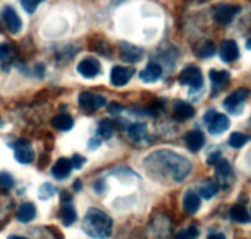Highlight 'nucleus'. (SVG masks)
I'll return each mask as SVG.
<instances>
[{
    "label": "nucleus",
    "instance_id": "nucleus-1",
    "mask_svg": "<svg viewBox=\"0 0 251 239\" xmlns=\"http://www.w3.org/2000/svg\"><path fill=\"white\" fill-rule=\"evenodd\" d=\"M144 163L154 173L168 176L174 182L185 181L191 172V162L181 155L169 150H158L150 154Z\"/></svg>",
    "mask_w": 251,
    "mask_h": 239
},
{
    "label": "nucleus",
    "instance_id": "nucleus-2",
    "mask_svg": "<svg viewBox=\"0 0 251 239\" xmlns=\"http://www.w3.org/2000/svg\"><path fill=\"white\" fill-rule=\"evenodd\" d=\"M82 230L92 238L108 239L112 236L113 221L104 211L90 209L82 221Z\"/></svg>",
    "mask_w": 251,
    "mask_h": 239
},
{
    "label": "nucleus",
    "instance_id": "nucleus-3",
    "mask_svg": "<svg viewBox=\"0 0 251 239\" xmlns=\"http://www.w3.org/2000/svg\"><path fill=\"white\" fill-rule=\"evenodd\" d=\"M179 82L180 85L190 86L193 90L198 91L203 86V76L198 66L189 65L184 69L179 75Z\"/></svg>",
    "mask_w": 251,
    "mask_h": 239
},
{
    "label": "nucleus",
    "instance_id": "nucleus-4",
    "mask_svg": "<svg viewBox=\"0 0 251 239\" xmlns=\"http://www.w3.org/2000/svg\"><path fill=\"white\" fill-rule=\"evenodd\" d=\"M240 12V6L233 4H220L213 10V19L220 25H228Z\"/></svg>",
    "mask_w": 251,
    "mask_h": 239
},
{
    "label": "nucleus",
    "instance_id": "nucleus-5",
    "mask_svg": "<svg viewBox=\"0 0 251 239\" xmlns=\"http://www.w3.org/2000/svg\"><path fill=\"white\" fill-rule=\"evenodd\" d=\"M12 149L15 151V159L22 164H29L33 162L34 159V152L32 150L31 144L27 140H17L14 145Z\"/></svg>",
    "mask_w": 251,
    "mask_h": 239
},
{
    "label": "nucleus",
    "instance_id": "nucleus-6",
    "mask_svg": "<svg viewBox=\"0 0 251 239\" xmlns=\"http://www.w3.org/2000/svg\"><path fill=\"white\" fill-rule=\"evenodd\" d=\"M102 70L100 63L96 58L92 56H87V58L82 59L77 65V71L80 75H82L86 79H93L98 76Z\"/></svg>",
    "mask_w": 251,
    "mask_h": 239
},
{
    "label": "nucleus",
    "instance_id": "nucleus-7",
    "mask_svg": "<svg viewBox=\"0 0 251 239\" xmlns=\"http://www.w3.org/2000/svg\"><path fill=\"white\" fill-rule=\"evenodd\" d=\"M78 105L88 112L97 110L105 105V98L100 95H92L90 92H81L78 96Z\"/></svg>",
    "mask_w": 251,
    "mask_h": 239
},
{
    "label": "nucleus",
    "instance_id": "nucleus-8",
    "mask_svg": "<svg viewBox=\"0 0 251 239\" xmlns=\"http://www.w3.org/2000/svg\"><path fill=\"white\" fill-rule=\"evenodd\" d=\"M135 70L131 68H125V66H114L110 71V82L113 86L122 87L125 86L130 81V79L134 76Z\"/></svg>",
    "mask_w": 251,
    "mask_h": 239
},
{
    "label": "nucleus",
    "instance_id": "nucleus-9",
    "mask_svg": "<svg viewBox=\"0 0 251 239\" xmlns=\"http://www.w3.org/2000/svg\"><path fill=\"white\" fill-rule=\"evenodd\" d=\"M119 49L120 58L127 63H139L144 56V51L141 48L131 43H127V42H122Z\"/></svg>",
    "mask_w": 251,
    "mask_h": 239
},
{
    "label": "nucleus",
    "instance_id": "nucleus-10",
    "mask_svg": "<svg viewBox=\"0 0 251 239\" xmlns=\"http://www.w3.org/2000/svg\"><path fill=\"white\" fill-rule=\"evenodd\" d=\"M2 20H4L7 29H9L12 34H16L21 31L22 21L21 19H20L19 14L16 12V10L12 6L4 7V10H2Z\"/></svg>",
    "mask_w": 251,
    "mask_h": 239
},
{
    "label": "nucleus",
    "instance_id": "nucleus-11",
    "mask_svg": "<svg viewBox=\"0 0 251 239\" xmlns=\"http://www.w3.org/2000/svg\"><path fill=\"white\" fill-rule=\"evenodd\" d=\"M250 96V91L248 88H238L233 93H230L227 98L225 100L223 105L229 110L230 113H235V109L239 108L243 103L247 101V98Z\"/></svg>",
    "mask_w": 251,
    "mask_h": 239
},
{
    "label": "nucleus",
    "instance_id": "nucleus-12",
    "mask_svg": "<svg viewBox=\"0 0 251 239\" xmlns=\"http://www.w3.org/2000/svg\"><path fill=\"white\" fill-rule=\"evenodd\" d=\"M220 55L225 63H232L239 58V47L233 39H227L221 44Z\"/></svg>",
    "mask_w": 251,
    "mask_h": 239
},
{
    "label": "nucleus",
    "instance_id": "nucleus-13",
    "mask_svg": "<svg viewBox=\"0 0 251 239\" xmlns=\"http://www.w3.org/2000/svg\"><path fill=\"white\" fill-rule=\"evenodd\" d=\"M208 125V132L212 135H218L225 133L226 130H228L230 125V120L227 115L220 114V113H216L213 115L212 119L207 123Z\"/></svg>",
    "mask_w": 251,
    "mask_h": 239
},
{
    "label": "nucleus",
    "instance_id": "nucleus-14",
    "mask_svg": "<svg viewBox=\"0 0 251 239\" xmlns=\"http://www.w3.org/2000/svg\"><path fill=\"white\" fill-rule=\"evenodd\" d=\"M71 169H73V166H71L70 159H66V157H61L55 162V164L51 168V174L55 179L61 181V179L68 178L69 174L71 173Z\"/></svg>",
    "mask_w": 251,
    "mask_h": 239
},
{
    "label": "nucleus",
    "instance_id": "nucleus-15",
    "mask_svg": "<svg viewBox=\"0 0 251 239\" xmlns=\"http://www.w3.org/2000/svg\"><path fill=\"white\" fill-rule=\"evenodd\" d=\"M185 144L188 149L193 152L200 151L205 145V135L200 130H193L185 135Z\"/></svg>",
    "mask_w": 251,
    "mask_h": 239
},
{
    "label": "nucleus",
    "instance_id": "nucleus-16",
    "mask_svg": "<svg viewBox=\"0 0 251 239\" xmlns=\"http://www.w3.org/2000/svg\"><path fill=\"white\" fill-rule=\"evenodd\" d=\"M163 74V69H162L161 65H158L157 63H150L144 70L140 73V79L141 81L147 83L156 82L159 78Z\"/></svg>",
    "mask_w": 251,
    "mask_h": 239
},
{
    "label": "nucleus",
    "instance_id": "nucleus-17",
    "mask_svg": "<svg viewBox=\"0 0 251 239\" xmlns=\"http://www.w3.org/2000/svg\"><path fill=\"white\" fill-rule=\"evenodd\" d=\"M201 206V198L195 191H186L183 199V209L189 215H195Z\"/></svg>",
    "mask_w": 251,
    "mask_h": 239
},
{
    "label": "nucleus",
    "instance_id": "nucleus-18",
    "mask_svg": "<svg viewBox=\"0 0 251 239\" xmlns=\"http://www.w3.org/2000/svg\"><path fill=\"white\" fill-rule=\"evenodd\" d=\"M36 206L32 203H24L22 205H20L19 210H17L16 218L22 223H28L31 221L34 220L36 217Z\"/></svg>",
    "mask_w": 251,
    "mask_h": 239
},
{
    "label": "nucleus",
    "instance_id": "nucleus-19",
    "mask_svg": "<svg viewBox=\"0 0 251 239\" xmlns=\"http://www.w3.org/2000/svg\"><path fill=\"white\" fill-rule=\"evenodd\" d=\"M173 113L179 119H190L195 115V109L193 106L184 101H176L173 106Z\"/></svg>",
    "mask_w": 251,
    "mask_h": 239
},
{
    "label": "nucleus",
    "instance_id": "nucleus-20",
    "mask_svg": "<svg viewBox=\"0 0 251 239\" xmlns=\"http://www.w3.org/2000/svg\"><path fill=\"white\" fill-rule=\"evenodd\" d=\"M60 217L66 227H69V226L74 225L76 222V220H77V213H76L75 208H74L70 201L64 203L63 208L60 210Z\"/></svg>",
    "mask_w": 251,
    "mask_h": 239
},
{
    "label": "nucleus",
    "instance_id": "nucleus-21",
    "mask_svg": "<svg viewBox=\"0 0 251 239\" xmlns=\"http://www.w3.org/2000/svg\"><path fill=\"white\" fill-rule=\"evenodd\" d=\"M229 216L233 221L238 223H250L251 217L247 209L243 205H234L229 210Z\"/></svg>",
    "mask_w": 251,
    "mask_h": 239
},
{
    "label": "nucleus",
    "instance_id": "nucleus-22",
    "mask_svg": "<svg viewBox=\"0 0 251 239\" xmlns=\"http://www.w3.org/2000/svg\"><path fill=\"white\" fill-rule=\"evenodd\" d=\"M51 125L60 132H69L74 127V119L69 114H59L51 119Z\"/></svg>",
    "mask_w": 251,
    "mask_h": 239
},
{
    "label": "nucleus",
    "instance_id": "nucleus-23",
    "mask_svg": "<svg viewBox=\"0 0 251 239\" xmlns=\"http://www.w3.org/2000/svg\"><path fill=\"white\" fill-rule=\"evenodd\" d=\"M115 132V127L113 124L112 120L103 119L102 122L98 124V134L104 139H110Z\"/></svg>",
    "mask_w": 251,
    "mask_h": 239
},
{
    "label": "nucleus",
    "instance_id": "nucleus-24",
    "mask_svg": "<svg viewBox=\"0 0 251 239\" xmlns=\"http://www.w3.org/2000/svg\"><path fill=\"white\" fill-rule=\"evenodd\" d=\"M210 79L212 81L213 85L216 86H221L225 85L229 81L230 75L228 71L226 70H211L210 71Z\"/></svg>",
    "mask_w": 251,
    "mask_h": 239
},
{
    "label": "nucleus",
    "instance_id": "nucleus-25",
    "mask_svg": "<svg viewBox=\"0 0 251 239\" xmlns=\"http://www.w3.org/2000/svg\"><path fill=\"white\" fill-rule=\"evenodd\" d=\"M127 132H129L130 137H131L132 140H135V141H139V140L144 139L145 137V135H146V133H147V128L145 124L136 123V124L130 125L129 129H127Z\"/></svg>",
    "mask_w": 251,
    "mask_h": 239
},
{
    "label": "nucleus",
    "instance_id": "nucleus-26",
    "mask_svg": "<svg viewBox=\"0 0 251 239\" xmlns=\"http://www.w3.org/2000/svg\"><path fill=\"white\" fill-rule=\"evenodd\" d=\"M217 191H218L217 184L213 183V182H206V183H203L202 186H201L200 196H202V198L206 199V200H210V199H212L213 196L217 194Z\"/></svg>",
    "mask_w": 251,
    "mask_h": 239
},
{
    "label": "nucleus",
    "instance_id": "nucleus-27",
    "mask_svg": "<svg viewBox=\"0 0 251 239\" xmlns=\"http://www.w3.org/2000/svg\"><path fill=\"white\" fill-rule=\"evenodd\" d=\"M229 145L233 149H240L248 142V136L243 133H233L229 136Z\"/></svg>",
    "mask_w": 251,
    "mask_h": 239
},
{
    "label": "nucleus",
    "instance_id": "nucleus-28",
    "mask_svg": "<svg viewBox=\"0 0 251 239\" xmlns=\"http://www.w3.org/2000/svg\"><path fill=\"white\" fill-rule=\"evenodd\" d=\"M215 167H216V173H217V176L223 177V178H226V177H228L230 173H232V168H230V164L227 159H221L220 161L216 163Z\"/></svg>",
    "mask_w": 251,
    "mask_h": 239
},
{
    "label": "nucleus",
    "instance_id": "nucleus-29",
    "mask_svg": "<svg viewBox=\"0 0 251 239\" xmlns=\"http://www.w3.org/2000/svg\"><path fill=\"white\" fill-rule=\"evenodd\" d=\"M199 230L195 226H191V227L185 228V230H181L180 232L176 233V239H198L199 237Z\"/></svg>",
    "mask_w": 251,
    "mask_h": 239
},
{
    "label": "nucleus",
    "instance_id": "nucleus-30",
    "mask_svg": "<svg viewBox=\"0 0 251 239\" xmlns=\"http://www.w3.org/2000/svg\"><path fill=\"white\" fill-rule=\"evenodd\" d=\"M55 188L53 186V184L50 183H44L42 184V186L38 190V195L41 200H47V199L51 198V196L55 194Z\"/></svg>",
    "mask_w": 251,
    "mask_h": 239
},
{
    "label": "nucleus",
    "instance_id": "nucleus-31",
    "mask_svg": "<svg viewBox=\"0 0 251 239\" xmlns=\"http://www.w3.org/2000/svg\"><path fill=\"white\" fill-rule=\"evenodd\" d=\"M215 53H216L215 44H213L212 42H206V43L201 47L200 51H199V56L203 59L211 58L212 55H215Z\"/></svg>",
    "mask_w": 251,
    "mask_h": 239
},
{
    "label": "nucleus",
    "instance_id": "nucleus-32",
    "mask_svg": "<svg viewBox=\"0 0 251 239\" xmlns=\"http://www.w3.org/2000/svg\"><path fill=\"white\" fill-rule=\"evenodd\" d=\"M43 1H46V0H20L22 7H24V10L27 14H33L37 10V7L39 6V4Z\"/></svg>",
    "mask_w": 251,
    "mask_h": 239
},
{
    "label": "nucleus",
    "instance_id": "nucleus-33",
    "mask_svg": "<svg viewBox=\"0 0 251 239\" xmlns=\"http://www.w3.org/2000/svg\"><path fill=\"white\" fill-rule=\"evenodd\" d=\"M0 186L4 189H10L14 186V179L7 172H1L0 173Z\"/></svg>",
    "mask_w": 251,
    "mask_h": 239
},
{
    "label": "nucleus",
    "instance_id": "nucleus-34",
    "mask_svg": "<svg viewBox=\"0 0 251 239\" xmlns=\"http://www.w3.org/2000/svg\"><path fill=\"white\" fill-rule=\"evenodd\" d=\"M70 161H71V166H73V168H76V169H81L83 164L86 163V159L83 156H81V155H74L73 159H71Z\"/></svg>",
    "mask_w": 251,
    "mask_h": 239
},
{
    "label": "nucleus",
    "instance_id": "nucleus-35",
    "mask_svg": "<svg viewBox=\"0 0 251 239\" xmlns=\"http://www.w3.org/2000/svg\"><path fill=\"white\" fill-rule=\"evenodd\" d=\"M10 53H11V48H10L9 44L6 43L0 44V61L6 59L7 56L10 55Z\"/></svg>",
    "mask_w": 251,
    "mask_h": 239
},
{
    "label": "nucleus",
    "instance_id": "nucleus-36",
    "mask_svg": "<svg viewBox=\"0 0 251 239\" xmlns=\"http://www.w3.org/2000/svg\"><path fill=\"white\" fill-rule=\"evenodd\" d=\"M220 159H221V152H213V154H211L210 156H208L207 163L211 164V166H216V163H217Z\"/></svg>",
    "mask_w": 251,
    "mask_h": 239
},
{
    "label": "nucleus",
    "instance_id": "nucleus-37",
    "mask_svg": "<svg viewBox=\"0 0 251 239\" xmlns=\"http://www.w3.org/2000/svg\"><path fill=\"white\" fill-rule=\"evenodd\" d=\"M108 110H109L112 114H119L120 112H123V107L119 105V103L113 102V103H110V105H109V108H108Z\"/></svg>",
    "mask_w": 251,
    "mask_h": 239
},
{
    "label": "nucleus",
    "instance_id": "nucleus-38",
    "mask_svg": "<svg viewBox=\"0 0 251 239\" xmlns=\"http://www.w3.org/2000/svg\"><path fill=\"white\" fill-rule=\"evenodd\" d=\"M95 190L97 191L98 194H100L103 190H104V184H103L102 181L96 182V183H95Z\"/></svg>",
    "mask_w": 251,
    "mask_h": 239
},
{
    "label": "nucleus",
    "instance_id": "nucleus-39",
    "mask_svg": "<svg viewBox=\"0 0 251 239\" xmlns=\"http://www.w3.org/2000/svg\"><path fill=\"white\" fill-rule=\"evenodd\" d=\"M100 141L98 139H91L90 140V142H88V146L91 147V150H95V149H97L98 146H100Z\"/></svg>",
    "mask_w": 251,
    "mask_h": 239
},
{
    "label": "nucleus",
    "instance_id": "nucleus-40",
    "mask_svg": "<svg viewBox=\"0 0 251 239\" xmlns=\"http://www.w3.org/2000/svg\"><path fill=\"white\" fill-rule=\"evenodd\" d=\"M207 239H227V238H226V236L223 235V233L216 232V233H211V235L207 237Z\"/></svg>",
    "mask_w": 251,
    "mask_h": 239
},
{
    "label": "nucleus",
    "instance_id": "nucleus-41",
    "mask_svg": "<svg viewBox=\"0 0 251 239\" xmlns=\"http://www.w3.org/2000/svg\"><path fill=\"white\" fill-rule=\"evenodd\" d=\"M81 186H82V184H81V181H78V179H77V181L74 183V189H75V190H80Z\"/></svg>",
    "mask_w": 251,
    "mask_h": 239
},
{
    "label": "nucleus",
    "instance_id": "nucleus-42",
    "mask_svg": "<svg viewBox=\"0 0 251 239\" xmlns=\"http://www.w3.org/2000/svg\"><path fill=\"white\" fill-rule=\"evenodd\" d=\"M9 239H27V238L21 237V236H10Z\"/></svg>",
    "mask_w": 251,
    "mask_h": 239
},
{
    "label": "nucleus",
    "instance_id": "nucleus-43",
    "mask_svg": "<svg viewBox=\"0 0 251 239\" xmlns=\"http://www.w3.org/2000/svg\"><path fill=\"white\" fill-rule=\"evenodd\" d=\"M247 48H248V49H251V38L248 39V42H247Z\"/></svg>",
    "mask_w": 251,
    "mask_h": 239
}]
</instances>
